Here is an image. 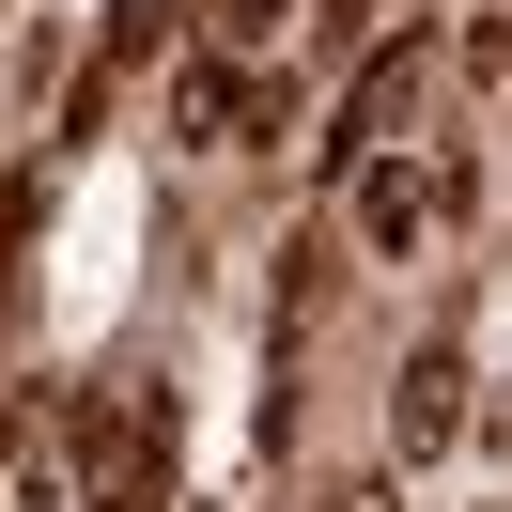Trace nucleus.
Returning <instances> with one entry per match:
<instances>
[{
  "mask_svg": "<svg viewBox=\"0 0 512 512\" xmlns=\"http://www.w3.org/2000/svg\"><path fill=\"white\" fill-rule=\"evenodd\" d=\"M466 202V171H435V156H357V249L373 264H404L419 233Z\"/></svg>",
  "mask_w": 512,
  "mask_h": 512,
  "instance_id": "1",
  "label": "nucleus"
},
{
  "mask_svg": "<svg viewBox=\"0 0 512 512\" xmlns=\"http://www.w3.org/2000/svg\"><path fill=\"white\" fill-rule=\"evenodd\" d=\"M419 109V47H388L373 78H357V109H342V156H388V125Z\"/></svg>",
  "mask_w": 512,
  "mask_h": 512,
  "instance_id": "3",
  "label": "nucleus"
},
{
  "mask_svg": "<svg viewBox=\"0 0 512 512\" xmlns=\"http://www.w3.org/2000/svg\"><path fill=\"white\" fill-rule=\"evenodd\" d=\"M171 16H187V0H109V78H125V63H156V47H171Z\"/></svg>",
  "mask_w": 512,
  "mask_h": 512,
  "instance_id": "5",
  "label": "nucleus"
},
{
  "mask_svg": "<svg viewBox=\"0 0 512 512\" xmlns=\"http://www.w3.org/2000/svg\"><path fill=\"white\" fill-rule=\"evenodd\" d=\"M388 435H404V450H450V435H466V357H450V342H419V357H404Z\"/></svg>",
  "mask_w": 512,
  "mask_h": 512,
  "instance_id": "2",
  "label": "nucleus"
},
{
  "mask_svg": "<svg viewBox=\"0 0 512 512\" xmlns=\"http://www.w3.org/2000/svg\"><path fill=\"white\" fill-rule=\"evenodd\" d=\"M264 32H280V0H218V47H233V63H249Z\"/></svg>",
  "mask_w": 512,
  "mask_h": 512,
  "instance_id": "6",
  "label": "nucleus"
},
{
  "mask_svg": "<svg viewBox=\"0 0 512 512\" xmlns=\"http://www.w3.org/2000/svg\"><path fill=\"white\" fill-rule=\"evenodd\" d=\"M233 78H249L233 47H218V63H187V78H171V125H187V140H233Z\"/></svg>",
  "mask_w": 512,
  "mask_h": 512,
  "instance_id": "4",
  "label": "nucleus"
}]
</instances>
